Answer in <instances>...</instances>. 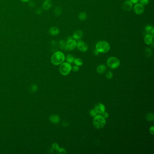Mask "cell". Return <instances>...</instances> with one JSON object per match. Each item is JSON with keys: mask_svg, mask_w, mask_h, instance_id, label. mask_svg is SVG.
Segmentation results:
<instances>
[{"mask_svg": "<svg viewBox=\"0 0 154 154\" xmlns=\"http://www.w3.org/2000/svg\"><path fill=\"white\" fill-rule=\"evenodd\" d=\"M145 54L148 57H150L152 54V49L150 48H147L145 50Z\"/></svg>", "mask_w": 154, "mask_h": 154, "instance_id": "cell-21", "label": "cell"}, {"mask_svg": "<svg viewBox=\"0 0 154 154\" xmlns=\"http://www.w3.org/2000/svg\"><path fill=\"white\" fill-rule=\"evenodd\" d=\"M77 48L79 50H80L81 52H85L87 51L88 49V45L86 43H85L83 41L81 40H79L78 43H77Z\"/></svg>", "mask_w": 154, "mask_h": 154, "instance_id": "cell-7", "label": "cell"}, {"mask_svg": "<svg viewBox=\"0 0 154 154\" xmlns=\"http://www.w3.org/2000/svg\"><path fill=\"white\" fill-rule=\"evenodd\" d=\"M145 30L148 34H151L153 37H154V28L151 25H147L145 28Z\"/></svg>", "mask_w": 154, "mask_h": 154, "instance_id": "cell-16", "label": "cell"}, {"mask_svg": "<svg viewBox=\"0 0 154 154\" xmlns=\"http://www.w3.org/2000/svg\"><path fill=\"white\" fill-rule=\"evenodd\" d=\"M78 17L80 21H83L86 20L87 18V14L85 12H81L79 14Z\"/></svg>", "mask_w": 154, "mask_h": 154, "instance_id": "cell-18", "label": "cell"}, {"mask_svg": "<svg viewBox=\"0 0 154 154\" xmlns=\"http://www.w3.org/2000/svg\"><path fill=\"white\" fill-rule=\"evenodd\" d=\"M149 2V0H140V4L143 5H147Z\"/></svg>", "mask_w": 154, "mask_h": 154, "instance_id": "cell-24", "label": "cell"}, {"mask_svg": "<svg viewBox=\"0 0 154 154\" xmlns=\"http://www.w3.org/2000/svg\"><path fill=\"white\" fill-rule=\"evenodd\" d=\"M106 124L105 119L101 115H96L93 120V124L95 128L100 129L105 127Z\"/></svg>", "mask_w": 154, "mask_h": 154, "instance_id": "cell-3", "label": "cell"}, {"mask_svg": "<svg viewBox=\"0 0 154 154\" xmlns=\"http://www.w3.org/2000/svg\"><path fill=\"white\" fill-rule=\"evenodd\" d=\"M83 33L81 30H76L73 34V38L75 39H80L83 36Z\"/></svg>", "mask_w": 154, "mask_h": 154, "instance_id": "cell-13", "label": "cell"}, {"mask_svg": "<svg viewBox=\"0 0 154 154\" xmlns=\"http://www.w3.org/2000/svg\"><path fill=\"white\" fill-rule=\"evenodd\" d=\"M130 1L133 4H136L139 1V0H131Z\"/></svg>", "mask_w": 154, "mask_h": 154, "instance_id": "cell-33", "label": "cell"}, {"mask_svg": "<svg viewBox=\"0 0 154 154\" xmlns=\"http://www.w3.org/2000/svg\"><path fill=\"white\" fill-rule=\"evenodd\" d=\"M52 6V2L51 0H45L42 4V7L44 10H49Z\"/></svg>", "mask_w": 154, "mask_h": 154, "instance_id": "cell-11", "label": "cell"}, {"mask_svg": "<svg viewBox=\"0 0 154 154\" xmlns=\"http://www.w3.org/2000/svg\"><path fill=\"white\" fill-rule=\"evenodd\" d=\"M153 37L151 34H146L144 37V42L147 45H151L153 42Z\"/></svg>", "mask_w": 154, "mask_h": 154, "instance_id": "cell-12", "label": "cell"}, {"mask_svg": "<svg viewBox=\"0 0 154 154\" xmlns=\"http://www.w3.org/2000/svg\"><path fill=\"white\" fill-rule=\"evenodd\" d=\"M62 12V10L61 8L59 6H57L54 9V13L55 15L57 16H60Z\"/></svg>", "mask_w": 154, "mask_h": 154, "instance_id": "cell-19", "label": "cell"}, {"mask_svg": "<svg viewBox=\"0 0 154 154\" xmlns=\"http://www.w3.org/2000/svg\"><path fill=\"white\" fill-rule=\"evenodd\" d=\"M89 113H90V115H91L92 117H95L96 115H97V112L94 110H91L89 112Z\"/></svg>", "mask_w": 154, "mask_h": 154, "instance_id": "cell-26", "label": "cell"}, {"mask_svg": "<svg viewBox=\"0 0 154 154\" xmlns=\"http://www.w3.org/2000/svg\"><path fill=\"white\" fill-rule=\"evenodd\" d=\"M49 120L53 123H58L60 121V118L58 115H52L49 117Z\"/></svg>", "mask_w": 154, "mask_h": 154, "instance_id": "cell-15", "label": "cell"}, {"mask_svg": "<svg viewBox=\"0 0 154 154\" xmlns=\"http://www.w3.org/2000/svg\"><path fill=\"white\" fill-rule=\"evenodd\" d=\"M75 60V58L72 55L68 54L66 57V60L69 63H72L74 62Z\"/></svg>", "mask_w": 154, "mask_h": 154, "instance_id": "cell-20", "label": "cell"}, {"mask_svg": "<svg viewBox=\"0 0 154 154\" xmlns=\"http://www.w3.org/2000/svg\"><path fill=\"white\" fill-rule=\"evenodd\" d=\"M110 49V46L108 42L106 41H100L96 45V49L100 53L108 52Z\"/></svg>", "mask_w": 154, "mask_h": 154, "instance_id": "cell-2", "label": "cell"}, {"mask_svg": "<svg viewBox=\"0 0 154 154\" xmlns=\"http://www.w3.org/2000/svg\"><path fill=\"white\" fill-rule=\"evenodd\" d=\"M102 114L103 115V116L104 117V118H107L109 117V114H108V113L107 112H105L103 113H102Z\"/></svg>", "mask_w": 154, "mask_h": 154, "instance_id": "cell-31", "label": "cell"}, {"mask_svg": "<svg viewBox=\"0 0 154 154\" xmlns=\"http://www.w3.org/2000/svg\"><path fill=\"white\" fill-rule=\"evenodd\" d=\"M77 46V42L75 39L71 38H68L66 42L65 43L63 49L67 51H70L75 49Z\"/></svg>", "mask_w": 154, "mask_h": 154, "instance_id": "cell-4", "label": "cell"}, {"mask_svg": "<svg viewBox=\"0 0 154 154\" xmlns=\"http://www.w3.org/2000/svg\"><path fill=\"white\" fill-rule=\"evenodd\" d=\"M99 53V52H98V51H97L96 49H95V50H94V53L95 55H98Z\"/></svg>", "mask_w": 154, "mask_h": 154, "instance_id": "cell-35", "label": "cell"}, {"mask_svg": "<svg viewBox=\"0 0 154 154\" xmlns=\"http://www.w3.org/2000/svg\"><path fill=\"white\" fill-rule=\"evenodd\" d=\"M106 66L104 65H99L97 68V71L99 74H102L105 72L106 70Z\"/></svg>", "mask_w": 154, "mask_h": 154, "instance_id": "cell-17", "label": "cell"}, {"mask_svg": "<svg viewBox=\"0 0 154 154\" xmlns=\"http://www.w3.org/2000/svg\"><path fill=\"white\" fill-rule=\"evenodd\" d=\"M29 5L30 7L33 8L35 6V4H34V3L32 2V1H29Z\"/></svg>", "mask_w": 154, "mask_h": 154, "instance_id": "cell-28", "label": "cell"}, {"mask_svg": "<svg viewBox=\"0 0 154 154\" xmlns=\"http://www.w3.org/2000/svg\"><path fill=\"white\" fill-rule=\"evenodd\" d=\"M71 66L69 63H65L62 64L59 68L60 72L63 76H66L71 72Z\"/></svg>", "mask_w": 154, "mask_h": 154, "instance_id": "cell-5", "label": "cell"}, {"mask_svg": "<svg viewBox=\"0 0 154 154\" xmlns=\"http://www.w3.org/2000/svg\"><path fill=\"white\" fill-rule=\"evenodd\" d=\"M21 0L23 2H29V0Z\"/></svg>", "mask_w": 154, "mask_h": 154, "instance_id": "cell-36", "label": "cell"}, {"mask_svg": "<svg viewBox=\"0 0 154 154\" xmlns=\"http://www.w3.org/2000/svg\"><path fill=\"white\" fill-rule=\"evenodd\" d=\"M107 64L110 68L116 69L120 65V61L118 58L112 57L108 59Z\"/></svg>", "mask_w": 154, "mask_h": 154, "instance_id": "cell-6", "label": "cell"}, {"mask_svg": "<svg viewBox=\"0 0 154 154\" xmlns=\"http://www.w3.org/2000/svg\"><path fill=\"white\" fill-rule=\"evenodd\" d=\"M72 69H73V71H77L79 70V68L77 66H74L72 68Z\"/></svg>", "mask_w": 154, "mask_h": 154, "instance_id": "cell-32", "label": "cell"}, {"mask_svg": "<svg viewBox=\"0 0 154 154\" xmlns=\"http://www.w3.org/2000/svg\"><path fill=\"white\" fill-rule=\"evenodd\" d=\"M134 11L137 15H141L144 11V7L141 4H136L134 7Z\"/></svg>", "mask_w": 154, "mask_h": 154, "instance_id": "cell-9", "label": "cell"}, {"mask_svg": "<svg viewBox=\"0 0 154 154\" xmlns=\"http://www.w3.org/2000/svg\"><path fill=\"white\" fill-rule=\"evenodd\" d=\"M122 7L124 11H131L132 8V3L129 0H127L123 3Z\"/></svg>", "mask_w": 154, "mask_h": 154, "instance_id": "cell-8", "label": "cell"}, {"mask_svg": "<svg viewBox=\"0 0 154 154\" xmlns=\"http://www.w3.org/2000/svg\"><path fill=\"white\" fill-rule=\"evenodd\" d=\"M42 13V10L40 9H39V8L37 9L36 10V11H35V14H37V15H39L41 14Z\"/></svg>", "mask_w": 154, "mask_h": 154, "instance_id": "cell-27", "label": "cell"}, {"mask_svg": "<svg viewBox=\"0 0 154 154\" xmlns=\"http://www.w3.org/2000/svg\"><path fill=\"white\" fill-rule=\"evenodd\" d=\"M106 77L109 79L112 78V73L111 71H109L106 75Z\"/></svg>", "mask_w": 154, "mask_h": 154, "instance_id": "cell-25", "label": "cell"}, {"mask_svg": "<svg viewBox=\"0 0 154 154\" xmlns=\"http://www.w3.org/2000/svg\"><path fill=\"white\" fill-rule=\"evenodd\" d=\"M74 62L76 65L78 66H81L83 64V62L82 60H81L80 58H76L75 59Z\"/></svg>", "mask_w": 154, "mask_h": 154, "instance_id": "cell-22", "label": "cell"}, {"mask_svg": "<svg viewBox=\"0 0 154 154\" xmlns=\"http://www.w3.org/2000/svg\"><path fill=\"white\" fill-rule=\"evenodd\" d=\"M65 59V55L63 52L60 51H57L54 53L52 55L51 61L53 65H58L62 64L64 61Z\"/></svg>", "mask_w": 154, "mask_h": 154, "instance_id": "cell-1", "label": "cell"}, {"mask_svg": "<svg viewBox=\"0 0 154 154\" xmlns=\"http://www.w3.org/2000/svg\"><path fill=\"white\" fill-rule=\"evenodd\" d=\"M146 118L149 121H152L154 120V115L152 113H150L146 116Z\"/></svg>", "mask_w": 154, "mask_h": 154, "instance_id": "cell-23", "label": "cell"}, {"mask_svg": "<svg viewBox=\"0 0 154 154\" xmlns=\"http://www.w3.org/2000/svg\"><path fill=\"white\" fill-rule=\"evenodd\" d=\"M52 146H53V147L54 148V149H55V150H58V148H59V146H58V145L57 144H53Z\"/></svg>", "mask_w": 154, "mask_h": 154, "instance_id": "cell-30", "label": "cell"}, {"mask_svg": "<svg viewBox=\"0 0 154 154\" xmlns=\"http://www.w3.org/2000/svg\"><path fill=\"white\" fill-rule=\"evenodd\" d=\"M150 132L151 133L152 135H153L154 133V128L153 126H152V127H151L150 128Z\"/></svg>", "mask_w": 154, "mask_h": 154, "instance_id": "cell-29", "label": "cell"}, {"mask_svg": "<svg viewBox=\"0 0 154 154\" xmlns=\"http://www.w3.org/2000/svg\"><path fill=\"white\" fill-rule=\"evenodd\" d=\"M49 33L52 36L57 35L59 33V30L56 27H52L49 29Z\"/></svg>", "mask_w": 154, "mask_h": 154, "instance_id": "cell-14", "label": "cell"}, {"mask_svg": "<svg viewBox=\"0 0 154 154\" xmlns=\"http://www.w3.org/2000/svg\"><path fill=\"white\" fill-rule=\"evenodd\" d=\"M58 151L60 152H63L64 153V152H66L65 150H64V149H62V148H58Z\"/></svg>", "mask_w": 154, "mask_h": 154, "instance_id": "cell-34", "label": "cell"}, {"mask_svg": "<svg viewBox=\"0 0 154 154\" xmlns=\"http://www.w3.org/2000/svg\"><path fill=\"white\" fill-rule=\"evenodd\" d=\"M94 110L96 112L99 114L103 113L105 110V106L101 103H98L95 105Z\"/></svg>", "mask_w": 154, "mask_h": 154, "instance_id": "cell-10", "label": "cell"}]
</instances>
